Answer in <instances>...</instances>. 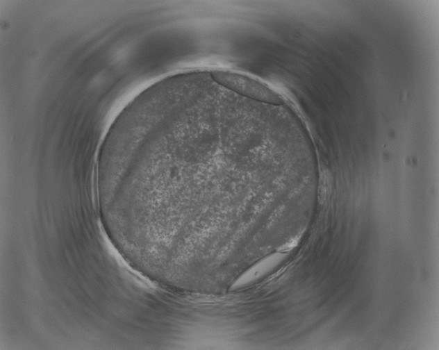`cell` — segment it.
<instances>
[{"label": "cell", "instance_id": "6da1fadb", "mask_svg": "<svg viewBox=\"0 0 439 350\" xmlns=\"http://www.w3.org/2000/svg\"><path fill=\"white\" fill-rule=\"evenodd\" d=\"M104 143L97 166L103 216L124 249L166 276L249 250L260 235L263 199L302 181L283 128L220 95L156 99Z\"/></svg>", "mask_w": 439, "mask_h": 350}, {"label": "cell", "instance_id": "7a4b0ae2", "mask_svg": "<svg viewBox=\"0 0 439 350\" xmlns=\"http://www.w3.org/2000/svg\"><path fill=\"white\" fill-rule=\"evenodd\" d=\"M210 75L215 81L235 93L261 101L281 103V99L270 88L249 77L223 71H213Z\"/></svg>", "mask_w": 439, "mask_h": 350}]
</instances>
